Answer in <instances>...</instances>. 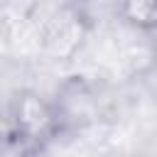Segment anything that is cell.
I'll use <instances>...</instances> for the list:
<instances>
[{
	"label": "cell",
	"mask_w": 157,
	"mask_h": 157,
	"mask_svg": "<svg viewBox=\"0 0 157 157\" xmlns=\"http://www.w3.org/2000/svg\"><path fill=\"white\" fill-rule=\"evenodd\" d=\"M152 59H155V64H157V32L152 34Z\"/></svg>",
	"instance_id": "obj_4"
},
{
	"label": "cell",
	"mask_w": 157,
	"mask_h": 157,
	"mask_svg": "<svg viewBox=\"0 0 157 157\" xmlns=\"http://www.w3.org/2000/svg\"><path fill=\"white\" fill-rule=\"evenodd\" d=\"M81 39H83L81 17L74 12H66V15L54 17V22L49 25V29L44 34V47L54 56H69L81 44Z\"/></svg>",
	"instance_id": "obj_2"
},
{
	"label": "cell",
	"mask_w": 157,
	"mask_h": 157,
	"mask_svg": "<svg viewBox=\"0 0 157 157\" xmlns=\"http://www.w3.org/2000/svg\"><path fill=\"white\" fill-rule=\"evenodd\" d=\"M120 17L147 34L157 32V0H120Z\"/></svg>",
	"instance_id": "obj_3"
},
{
	"label": "cell",
	"mask_w": 157,
	"mask_h": 157,
	"mask_svg": "<svg viewBox=\"0 0 157 157\" xmlns=\"http://www.w3.org/2000/svg\"><path fill=\"white\" fill-rule=\"evenodd\" d=\"M59 125V115L54 105L37 91L22 88L10 105V130L12 137L25 145L47 142Z\"/></svg>",
	"instance_id": "obj_1"
}]
</instances>
